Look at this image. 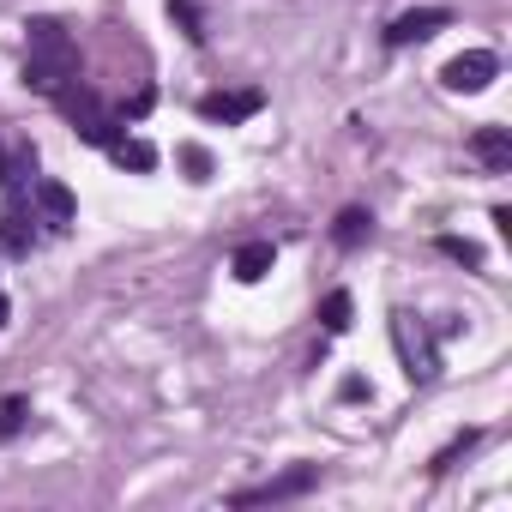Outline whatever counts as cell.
I'll return each mask as SVG.
<instances>
[{"label": "cell", "instance_id": "6da1fadb", "mask_svg": "<svg viewBox=\"0 0 512 512\" xmlns=\"http://www.w3.org/2000/svg\"><path fill=\"white\" fill-rule=\"evenodd\" d=\"M79 79V43L67 37L61 19H31L25 25V85L37 97H61Z\"/></svg>", "mask_w": 512, "mask_h": 512}, {"label": "cell", "instance_id": "7a4b0ae2", "mask_svg": "<svg viewBox=\"0 0 512 512\" xmlns=\"http://www.w3.org/2000/svg\"><path fill=\"white\" fill-rule=\"evenodd\" d=\"M55 103H61V115L73 121V133H79L85 145H103V151H109V139H115V115L97 103V91H91V85H79V79H73Z\"/></svg>", "mask_w": 512, "mask_h": 512}, {"label": "cell", "instance_id": "3957f363", "mask_svg": "<svg viewBox=\"0 0 512 512\" xmlns=\"http://www.w3.org/2000/svg\"><path fill=\"white\" fill-rule=\"evenodd\" d=\"M308 488H320V464H290L284 476H266V482H253V488H235V494H229V506H266V500H296V494H308Z\"/></svg>", "mask_w": 512, "mask_h": 512}, {"label": "cell", "instance_id": "277c9868", "mask_svg": "<svg viewBox=\"0 0 512 512\" xmlns=\"http://www.w3.org/2000/svg\"><path fill=\"white\" fill-rule=\"evenodd\" d=\"M500 79V61L488 55V49H470V55H452L446 67H440V85L446 91H458V97H476V91H488Z\"/></svg>", "mask_w": 512, "mask_h": 512}, {"label": "cell", "instance_id": "5b68a950", "mask_svg": "<svg viewBox=\"0 0 512 512\" xmlns=\"http://www.w3.org/2000/svg\"><path fill=\"white\" fill-rule=\"evenodd\" d=\"M392 344H398V356H404V374L422 386V380H434V368H440V356H434V344H428V332L410 320V314H392Z\"/></svg>", "mask_w": 512, "mask_h": 512}, {"label": "cell", "instance_id": "8992f818", "mask_svg": "<svg viewBox=\"0 0 512 512\" xmlns=\"http://www.w3.org/2000/svg\"><path fill=\"white\" fill-rule=\"evenodd\" d=\"M446 25H452L446 7H416V13H398V19L386 25V43H392V49H410V43H428V37L446 31Z\"/></svg>", "mask_w": 512, "mask_h": 512}, {"label": "cell", "instance_id": "52a82bcc", "mask_svg": "<svg viewBox=\"0 0 512 512\" xmlns=\"http://www.w3.org/2000/svg\"><path fill=\"white\" fill-rule=\"evenodd\" d=\"M260 109H266V91H211V97H199V115L205 121H223V127L260 115Z\"/></svg>", "mask_w": 512, "mask_h": 512}, {"label": "cell", "instance_id": "ba28073f", "mask_svg": "<svg viewBox=\"0 0 512 512\" xmlns=\"http://www.w3.org/2000/svg\"><path fill=\"white\" fill-rule=\"evenodd\" d=\"M272 266H278V247H272V241H241V247H235V260H229L235 284H260Z\"/></svg>", "mask_w": 512, "mask_h": 512}, {"label": "cell", "instance_id": "9c48e42d", "mask_svg": "<svg viewBox=\"0 0 512 512\" xmlns=\"http://www.w3.org/2000/svg\"><path fill=\"white\" fill-rule=\"evenodd\" d=\"M470 151H476L488 169H512V133H506V127H476Z\"/></svg>", "mask_w": 512, "mask_h": 512}, {"label": "cell", "instance_id": "30bf717a", "mask_svg": "<svg viewBox=\"0 0 512 512\" xmlns=\"http://www.w3.org/2000/svg\"><path fill=\"white\" fill-rule=\"evenodd\" d=\"M109 157L121 163V169H133V175H151L157 169V145H145V139H109Z\"/></svg>", "mask_w": 512, "mask_h": 512}, {"label": "cell", "instance_id": "8fae6325", "mask_svg": "<svg viewBox=\"0 0 512 512\" xmlns=\"http://www.w3.org/2000/svg\"><path fill=\"white\" fill-rule=\"evenodd\" d=\"M31 199H37V211H43L49 223H73V193H67L61 181H37Z\"/></svg>", "mask_w": 512, "mask_h": 512}, {"label": "cell", "instance_id": "7c38bea8", "mask_svg": "<svg viewBox=\"0 0 512 512\" xmlns=\"http://www.w3.org/2000/svg\"><path fill=\"white\" fill-rule=\"evenodd\" d=\"M0 247H7V253H31V247H37V229L25 223V211H19V205L0 211Z\"/></svg>", "mask_w": 512, "mask_h": 512}, {"label": "cell", "instance_id": "4fadbf2b", "mask_svg": "<svg viewBox=\"0 0 512 512\" xmlns=\"http://www.w3.org/2000/svg\"><path fill=\"white\" fill-rule=\"evenodd\" d=\"M350 320H356V302H350V290H332V296L320 302V326L338 338V332H350Z\"/></svg>", "mask_w": 512, "mask_h": 512}, {"label": "cell", "instance_id": "5bb4252c", "mask_svg": "<svg viewBox=\"0 0 512 512\" xmlns=\"http://www.w3.org/2000/svg\"><path fill=\"white\" fill-rule=\"evenodd\" d=\"M31 422V404L25 398H7V404H0V446H7V440H19V428Z\"/></svg>", "mask_w": 512, "mask_h": 512}, {"label": "cell", "instance_id": "9a60e30c", "mask_svg": "<svg viewBox=\"0 0 512 512\" xmlns=\"http://www.w3.org/2000/svg\"><path fill=\"white\" fill-rule=\"evenodd\" d=\"M368 223H374V217L350 205V211L338 217V229H332V235H338V247H362V235H368Z\"/></svg>", "mask_w": 512, "mask_h": 512}, {"label": "cell", "instance_id": "2e32d148", "mask_svg": "<svg viewBox=\"0 0 512 512\" xmlns=\"http://www.w3.org/2000/svg\"><path fill=\"white\" fill-rule=\"evenodd\" d=\"M181 169H187V181H211V151L205 145H181Z\"/></svg>", "mask_w": 512, "mask_h": 512}, {"label": "cell", "instance_id": "e0dca14e", "mask_svg": "<svg viewBox=\"0 0 512 512\" xmlns=\"http://www.w3.org/2000/svg\"><path fill=\"white\" fill-rule=\"evenodd\" d=\"M169 19H175L193 43H205V25H199V13H193V0H169Z\"/></svg>", "mask_w": 512, "mask_h": 512}, {"label": "cell", "instance_id": "ac0fdd59", "mask_svg": "<svg viewBox=\"0 0 512 512\" xmlns=\"http://www.w3.org/2000/svg\"><path fill=\"white\" fill-rule=\"evenodd\" d=\"M440 253H446V260H464V266H482V247L458 241V235H440Z\"/></svg>", "mask_w": 512, "mask_h": 512}, {"label": "cell", "instance_id": "d6986e66", "mask_svg": "<svg viewBox=\"0 0 512 512\" xmlns=\"http://www.w3.org/2000/svg\"><path fill=\"white\" fill-rule=\"evenodd\" d=\"M7 181H19V163H13L7 151H0V187H7Z\"/></svg>", "mask_w": 512, "mask_h": 512}, {"label": "cell", "instance_id": "ffe728a7", "mask_svg": "<svg viewBox=\"0 0 512 512\" xmlns=\"http://www.w3.org/2000/svg\"><path fill=\"white\" fill-rule=\"evenodd\" d=\"M13 320V302H7V290H0V326H7Z\"/></svg>", "mask_w": 512, "mask_h": 512}]
</instances>
